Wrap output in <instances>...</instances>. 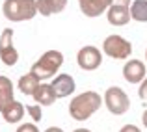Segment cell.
Instances as JSON below:
<instances>
[{
	"instance_id": "cell-5",
	"label": "cell",
	"mask_w": 147,
	"mask_h": 132,
	"mask_svg": "<svg viewBox=\"0 0 147 132\" xmlns=\"http://www.w3.org/2000/svg\"><path fill=\"white\" fill-rule=\"evenodd\" d=\"M104 54H108L114 60H127L132 54V43L129 39H125L123 36H108L102 43Z\"/></svg>"
},
{
	"instance_id": "cell-18",
	"label": "cell",
	"mask_w": 147,
	"mask_h": 132,
	"mask_svg": "<svg viewBox=\"0 0 147 132\" xmlns=\"http://www.w3.org/2000/svg\"><path fill=\"white\" fill-rule=\"evenodd\" d=\"M26 112L32 115L34 121H41L43 119V112H41V104H34V106H26Z\"/></svg>"
},
{
	"instance_id": "cell-12",
	"label": "cell",
	"mask_w": 147,
	"mask_h": 132,
	"mask_svg": "<svg viewBox=\"0 0 147 132\" xmlns=\"http://www.w3.org/2000/svg\"><path fill=\"white\" fill-rule=\"evenodd\" d=\"M32 97H34V100H36L37 104H41V106H50V104H54V100L58 99L52 84H41Z\"/></svg>"
},
{
	"instance_id": "cell-9",
	"label": "cell",
	"mask_w": 147,
	"mask_h": 132,
	"mask_svg": "<svg viewBox=\"0 0 147 132\" xmlns=\"http://www.w3.org/2000/svg\"><path fill=\"white\" fill-rule=\"evenodd\" d=\"M123 76L130 84H140L145 78V65L140 60H129L123 67Z\"/></svg>"
},
{
	"instance_id": "cell-14",
	"label": "cell",
	"mask_w": 147,
	"mask_h": 132,
	"mask_svg": "<svg viewBox=\"0 0 147 132\" xmlns=\"http://www.w3.org/2000/svg\"><path fill=\"white\" fill-rule=\"evenodd\" d=\"M15 100L13 97V84L7 76L0 75V114L6 110L7 104H11Z\"/></svg>"
},
{
	"instance_id": "cell-20",
	"label": "cell",
	"mask_w": 147,
	"mask_h": 132,
	"mask_svg": "<svg viewBox=\"0 0 147 132\" xmlns=\"http://www.w3.org/2000/svg\"><path fill=\"white\" fill-rule=\"evenodd\" d=\"M138 95H140V99L147 102V76L140 82V89H138Z\"/></svg>"
},
{
	"instance_id": "cell-10",
	"label": "cell",
	"mask_w": 147,
	"mask_h": 132,
	"mask_svg": "<svg viewBox=\"0 0 147 132\" xmlns=\"http://www.w3.org/2000/svg\"><path fill=\"white\" fill-rule=\"evenodd\" d=\"M80 2V11L86 17H99L100 13L108 11L114 0H78Z\"/></svg>"
},
{
	"instance_id": "cell-16",
	"label": "cell",
	"mask_w": 147,
	"mask_h": 132,
	"mask_svg": "<svg viewBox=\"0 0 147 132\" xmlns=\"http://www.w3.org/2000/svg\"><path fill=\"white\" fill-rule=\"evenodd\" d=\"M2 117L6 123L13 125V123H19L22 117H24V106H22L19 100H13L11 104H7L6 110L2 112Z\"/></svg>"
},
{
	"instance_id": "cell-17",
	"label": "cell",
	"mask_w": 147,
	"mask_h": 132,
	"mask_svg": "<svg viewBox=\"0 0 147 132\" xmlns=\"http://www.w3.org/2000/svg\"><path fill=\"white\" fill-rule=\"evenodd\" d=\"M130 17L138 22H147V0H134L130 4Z\"/></svg>"
},
{
	"instance_id": "cell-1",
	"label": "cell",
	"mask_w": 147,
	"mask_h": 132,
	"mask_svg": "<svg viewBox=\"0 0 147 132\" xmlns=\"http://www.w3.org/2000/svg\"><path fill=\"white\" fill-rule=\"evenodd\" d=\"M102 99L97 91H84L80 95H76L75 99H71L69 104V115L75 121H86L100 108Z\"/></svg>"
},
{
	"instance_id": "cell-15",
	"label": "cell",
	"mask_w": 147,
	"mask_h": 132,
	"mask_svg": "<svg viewBox=\"0 0 147 132\" xmlns=\"http://www.w3.org/2000/svg\"><path fill=\"white\" fill-rule=\"evenodd\" d=\"M17 86H19V89H21L22 95H34L36 89L41 86V78L30 71V73H26V75H22L21 78H19Z\"/></svg>"
},
{
	"instance_id": "cell-21",
	"label": "cell",
	"mask_w": 147,
	"mask_h": 132,
	"mask_svg": "<svg viewBox=\"0 0 147 132\" xmlns=\"http://www.w3.org/2000/svg\"><path fill=\"white\" fill-rule=\"evenodd\" d=\"M119 132H142V130L138 129L136 125H125V127H123V129L119 130Z\"/></svg>"
},
{
	"instance_id": "cell-11",
	"label": "cell",
	"mask_w": 147,
	"mask_h": 132,
	"mask_svg": "<svg viewBox=\"0 0 147 132\" xmlns=\"http://www.w3.org/2000/svg\"><path fill=\"white\" fill-rule=\"evenodd\" d=\"M52 88H54V91H56L58 99H61V97L73 95V93H75L76 84H75V80H73L71 75H67V73H61V75H58L56 78H54Z\"/></svg>"
},
{
	"instance_id": "cell-8",
	"label": "cell",
	"mask_w": 147,
	"mask_h": 132,
	"mask_svg": "<svg viewBox=\"0 0 147 132\" xmlns=\"http://www.w3.org/2000/svg\"><path fill=\"white\" fill-rule=\"evenodd\" d=\"M108 22L112 26H125L130 21V0H114L106 11Z\"/></svg>"
},
{
	"instance_id": "cell-25",
	"label": "cell",
	"mask_w": 147,
	"mask_h": 132,
	"mask_svg": "<svg viewBox=\"0 0 147 132\" xmlns=\"http://www.w3.org/2000/svg\"><path fill=\"white\" fill-rule=\"evenodd\" d=\"M145 60H147V50H145Z\"/></svg>"
},
{
	"instance_id": "cell-24",
	"label": "cell",
	"mask_w": 147,
	"mask_h": 132,
	"mask_svg": "<svg viewBox=\"0 0 147 132\" xmlns=\"http://www.w3.org/2000/svg\"><path fill=\"white\" fill-rule=\"evenodd\" d=\"M73 132H91V130H88V129H76V130H73Z\"/></svg>"
},
{
	"instance_id": "cell-23",
	"label": "cell",
	"mask_w": 147,
	"mask_h": 132,
	"mask_svg": "<svg viewBox=\"0 0 147 132\" xmlns=\"http://www.w3.org/2000/svg\"><path fill=\"white\" fill-rule=\"evenodd\" d=\"M142 121H144V127L147 129V110L144 112V115H142Z\"/></svg>"
},
{
	"instance_id": "cell-13",
	"label": "cell",
	"mask_w": 147,
	"mask_h": 132,
	"mask_svg": "<svg viewBox=\"0 0 147 132\" xmlns=\"http://www.w3.org/2000/svg\"><path fill=\"white\" fill-rule=\"evenodd\" d=\"M67 6V0H37V11L43 17H50L54 13H61Z\"/></svg>"
},
{
	"instance_id": "cell-6",
	"label": "cell",
	"mask_w": 147,
	"mask_h": 132,
	"mask_svg": "<svg viewBox=\"0 0 147 132\" xmlns=\"http://www.w3.org/2000/svg\"><path fill=\"white\" fill-rule=\"evenodd\" d=\"M76 63H78V67L84 69V71H95V69H99L100 63H102V54H100V50L97 46L86 45L76 54Z\"/></svg>"
},
{
	"instance_id": "cell-3",
	"label": "cell",
	"mask_w": 147,
	"mask_h": 132,
	"mask_svg": "<svg viewBox=\"0 0 147 132\" xmlns=\"http://www.w3.org/2000/svg\"><path fill=\"white\" fill-rule=\"evenodd\" d=\"M63 65V54L60 50H47L36 63L32 65V73L37 75L41 80L56 76V71Z\"/></svg>"
},
{
	"instance_id": "cell-22",
	"label": "cell",
	"mask_w": 147,
	"mask_h": 132,
	"mask_svg": "<svg viewBox=\"0 0 147 132\" xmlns=\"http://www.w3.org/2000/svg\"><path fill=\"white\" fill-rule=\"evenodd\" d=\"M45 132H63L61 129H58V127H50V129H47Z\"/></svg>"
},
{
	"instance_id": "cell-19",
	"label": "cell",
	"mask_w": 147,
	"mask_h": 132,
	"mask_svg": "<svg viewBox=\"0 0 147 132\" xmlns=\"http://www.w3.org/2000/svg\"><path fill=\"white\" fill-rule=\"evenodd\" d=\"M15 132H39V129L36 127V123H22Z\"/></svg>"
},
{
	"instance_id": "cell-2",
	"label": "cell",
	"mask_w": 147,
	"mask_h": 132,
	"mask_svg": "<svg viewBox=\"0 0 147 132\" xmlns=\"http://www.w3.org/2000/svg\"><path fill=\"white\" fill-rule=\"evenodd\" d=\"M4 17L11 22H22L34 19L37 11V0H4Z\"/></svg>"
},
{
	"instance_id": "cell-7",
	"label": "cell",
	"mask_w": 147,
	"mask_h": 132,
	"mask_svg": "<svg viewBox=\"0 0 147 132\" xmlns=\"http://www.w3.org/2000/svg\"><path fill=\"white\" fill-rule=\"evenodd\" d=\"M0 60L7 67H13L19 61L17 48L13 46V30L11 28L2 30V36H0Z\"/></svg>"
},
{
	"instance_id": "cell-4",
	"label": "cell",
	"mask_w": 147,
	"mask_h": 132,
	"mask_svg": "<svg viewBox=\"0 0 147 132\" xmlns=\"http://www.w3.org/2000/svg\"><path fill=\"white\" fill-rule=\"evenodd\" d=\"M102 99H104V104H106L108 112L114 114V115H123V114H127L129 108H130L129 95H127L121 88H117V86L108 88Z\"/></svg>"
}]
</instances>
